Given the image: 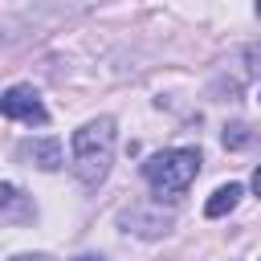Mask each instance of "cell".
Segmentation results:
<instances>
[{
  "mask_svg": "<svg viewBox=\"0 0 261 261\" xmlns=\"http://www.w3.org/2000/svg\"><path fill=\"white\" fill-rule=\"evenodd\" d=\"M110 159H114V122L110 118H94L82 130H73V175L86 188L106 179Z\"/></svg>",
  "mask_w": 261,
  "mask_h": 261,
  "instance_id": "1",
  "label": "cell"
},
{
  "mask_svg": "<svg viewBox=\"0 0 261 261\" xmlns=\"http://www.w3.org/2000/svg\"><path fill=\"white\" fill-rule=\"evenodd\" d=\"M196 175H200V151H196V147L159 151V155H151V159L143 163V179H147L159 196H184Z\"/></svg>",
  "mask_w": 261,
  "mask_h": 261,
  "instance_id": "2",
  "label": "cell"
},
{
  "mask_svg": "<svg viewBox=\"0 0 261 261\" xmlns=\"http://www.w3.org/2000/svg\"><path fill=\"white\" fill-rule=\"evenodd\" d=\"M0 110H4V118H12V122H49V110H45V102L37 98V90L33 86H8L4 90V98H0Z\"/></svg>",
  "mask_w": 261,
  "mask_h": 261,
  "instance_id": "3",
  "label": "cell"
},
{
  "mask_svg": "<svg viewBox=\"0 0 261 261\" xmlns=\"http://www.w3.org/2000/svg\"><path fill=\"white\" fill-rule=\"evenodd\" d=\"M20 155L24 159H33L41 171H57L65 159H61V143L57 139H29V143H20Z\"/></svg>",
  "mask_w": 261,
  "mask_h": 261,
  "instance_id": "4",
  "label": "cell"
},
{
  "mask_svg": "<svg viewBox=\"0 0 261 261\" xmlns=\"http://www.w3.org/2000/svg\"><path fill=\"white\" fill-rule=\"evenodd\" d=\"M237 200H241V184H224V188H216L212 192V200L204 204V216H224V212H232L237 208Z\"/></svg>",
  "mask_w": 261,
  "mask_h": 261,
  "instance_id": "5",
  "label": "cell"
},
{
  "mask_svg": "<svg viewBox=\"0 0 261 261\" xmlns=\"http://www.w3.org/2000/svg\"><path fill=\"white\" fill-rule=\"evenodd\" d=\"M126 224H139L135 232H143V237H159V232H167V216H151V212H143V208H135L130 216H126Z\"/></svg>",
  "mask_w": 261,
  "mask_h": 261,
  "instance_id": "6",
  "label": "cell"
},
{
  "mask_svg": "<svg viewBox=\"0 0 261 261\" xmlns=\"http://www.w3.org/2000/svg\"><path fill=\"white\" fill-rule=\"evenodd\" d=\"M220 143H224L228 151H245V147L253 143V130H249L245 122H232V126H224V135H220Z\"/></svg>",
  "mask_w": 261,
  "mask_h": 261,
  "instance_id": "7",
  "label": "cell"
},
{
  "mask_svg": "<svg viewBox=\"0 0 261 261\" xmlns=\"http://www.w3.org/2000/svg\"><path fill=\"white\" fill-rule=\"evenodd\" d=\"M12 261H45V257H41V253H16Z\"/></svg>",
  "mask_w": 261,
  "mask_h": 261,
  "instance_id": "8",
  "label": "cell"
},
{
  "mask_svg": "<svg viewBox=\"0 0 261 261\" xmlns=\"http://www.w3.org/2000/svg\"><path fill=\"white\" fill-rule=\"evenodd\" d=\"M253 192L261 196V163H257V171H253Z\"/></svg>",
  "mask_w": 261,
  "mask_h": 261,
  "instance_id": "9",
  "label": "cell"
},
{
  "mask_svg": "<svg viewBox=\"0 0 261 261\" xmlns=\"http://www.w3.org/2000/svg\"><path fill=\"white\" fill-rule=\"evenodd\" d=\"M77 261H102V257H90V253H86V257H77Z\"/></svg>",
  "mask_w": 261,
  "mask_h": 261,
  "instance_id": "10",
  "label": "cell"
},
{
  "mask_svg": "<svg viewBox=\"0 0 261 261\" xmlns=\"http://www.w3.org/2000/svg\"><path fill=\"white\" fill-rule=\"evenodd\" d=\"M257 16H261V0H257Z\"/></svg>",
  "mask_w": 261,
  "mask_h": 261,
  "instance_id": "11",
  "label": "cell"
}]
</instances>
